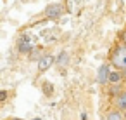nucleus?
<instances>
[{
    "mask_svg": "<svg viewBox=\"0 0 126 120\" xmlns=\"http://www.w3.org/2000/svg\"><path fill=\"white\" fill-rule=\"evenodd\" d=\"M110 63H112V66H116V70H119V71H123V70L126 68V45H124V44L114 49V52H112V56H110Z\"/></svg>",
    "mask_w": 126,
    "mask_h": 120,
    "instance_id": "f257e3e1",
    "label": "nucleus"
},
{
    "mask_svg": "<svg viewBox=\"0 0 126 120\" xmlns=\"http://www.w3.org/2000/svg\"><path fill=\"white\" fill-rule=\"evenodd\" d=\"M116 106L119 110H126V90H121L116 97Z\"/></svg>",
    "mask_w": 126,
    "mask_h": 120,
    "instance_id": "39448f33",
    "label": "nucleus"
},
{
    "mask_svg": "<svg viewBox=\"0 0 126 120\" xmlns=\"http://www.w3.org/2000/svg\"><path fill=\"white\" fill-rule=\"evenodd\" d=\"M123 77H124V78H126V68H124V70H123Z\"/></svg>",
    "mask_w": 126,
    "mask_h": 120,
    "instance_id": "f8f14e48",
    "label": "nucleus"
},
{
    "mask_svg": "<svg viewBox=\"0 0 126 120\" xmlns=\"http://www.w3.org/2000/svg\"><path fill=\"white\" fill-rule=\"evenodd\" d=\"M54 63H55V58L52 54H43L38 61V71H47L50 66H54Z\"/></svg>",
    "mask_w": 126,
    "mask_h": 120,
    "instance_id": "7ed1b4c3",
    "label": "nucleus"
},
{
    "mask_svg": "<svg viewBox=\"0 0 126 120\" xmlns=\"http://www.w3.org/2000/svg\"><path fill=\"white\" fill-rule=\"evenodd\" d=\"M11 120H23V118H17V117H14V118H11Z\"/></svg>",
    "mask_w": 126,
    "mask_h": 120,
    "instance_id": "ddd939ff",
    "label": "nucleus"
},
{
    "mask_svg": "<svg viewBox=\"0 0 126 120\" xmlns=\"http://www.w3.org/2000/svg\"><path fill=\"white\" fill-rule=\"evenodd\" d=\"M123 44H124V45H126V31H124V33H123Z\"/></svg>",
    "mask_w": 126,
    "mask_h": 120,
    "instance_id": "9b49d317",
    "label": "nucleus"
},
{
    "mask_svg": "<svg viewBox=\"0 0 126 120\" xmlns=\"http://www.w3.org/2000/svg\"><path fill=\"white\" fill-rule=\"evenodd\" d=\"M62 12H64V9H62V5L61 4H50V5H47L45 7V16L48 18V19H59L61 16H62Z\"/></svg>",
    "mask_w": 126,
    "mask_h": 120,
    "instance_id": "f03ea898",
    "label": "nucleus"
},
{
    "mask_svg": "<svg viewBox=\"0 0 126 120\" xmlns=\"http://www.w3.org/2000/svg\"><path fill=\"white\" fill-rule=\"evenodd\" d=\"M109 77H110V68H109V64H102V66L98 68V71H97V82L104 85V84L109 82Z\"/></svg>",
    "mask_w": 126,
    "mask_h": 120,
    "instance_id": "20e7f679",
    "label": "nucleus"
},
{
    "mask_svg": "<svg viewBox=\"0 0 126 120\" xmlns=\"http://www.w3.org/2000/svg\"><path fill=\"white\" fill-rule=\"evenodd\" d=\"M33 120H42V118H33Z\"/></svg>",
    "mask_w": 126,
    "mask_h": 120,
    "instance_id": "4468645a",
    "label": "nucleus"
},
{
    "mask_svg": "<svg viewBox=\"0 0 126 120\" xmlns=\"http://www.w3.org/2000/svg\"><path fill=\"white\" fill-rule=\"evenodd\" d=\"M121 78H124V77H123V71L112 70V71H110V77H109V84H119Z\"/></svg>",
    "mask_w": 126,
    "mask_h": 120,
    "instance_id": "423d86ee",
    "label": "nucleus"
},
{
    "mask_svg": "<svg viewBox=\"0 0 126 120\" xmlns=\"http://www.w3.org/2000/svg\"><path fill=\"white\" fill-rule=\"evenodd\" d=\"M19 51L21 52H30L31 51V44H30V40L26 37H21V40H19Z\"/></svg>",
    "mask_w": 126,
    "mask_h": 120,
    "instance_id": "0eeeda50",
    "label": "nucleus"
},
{
    "mask_svg": "<svg viewBox=\"0 0 126 120\" xmlns=\"http://www.w3.org/2000/svg\"><path fill=\"white\" fill-rule=\"evenodd\" d=\"M5 97H7V92L2 90V92H0V101H5Z\"/></svg>",
    "mask_w": 126,
    "mask_h": 120,
    "instance_id": "9d476101",
    "label": "nucleus"
},
{
    "mask_svg": "<svg viewBox=\"0 0 126 120\" xmlns=\"http://www.w3.org/2000/svg\"><path fill=\"white\" fill-rule=\"evenodd\" d=\"M105 120H123V113L119 110H110L105 115Z\"/></svg>",
    "mask_w": 126,
    "mask_h": 120,
    "instance_id": "6e6552de",
    "label": "nucleus"
},
{
    "mask_svg": "<svg viewBox=\"0 0 126 120\" xmlns=\"http://www.w3.org/2000/svg\"><path fill=\"white\" fill-rule=\"evenodd\" d=\"M66 61H67V54H66V52H62V54H61V58H59V63H62V64H64Z\"/></svg>",
    "mask_w": 126,
    "mask_h": 120,
    "instance_id": "1a4fd4ad",
    "label": "nucleus"
}]
</instances>
